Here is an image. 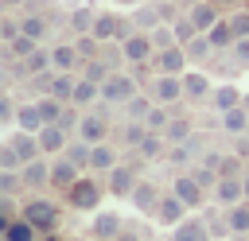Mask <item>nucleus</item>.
<instances>
[{"label": "nucleus", "instance_id": "f257e3e1", "mask_svg": "<svg viewBox=\"0 0 249 241\" xmlns=\"http://www.w3.org/2000/svg\"><path fill=\"white\" fill-rule=\"evenodd\" d=\"M105 190H109V187H105V183H101L93 171H86V175H82L74 187H66V190H62V198H66V206H70V210L89 214V210H97V206H101Z\"/></svg>", "mask_w": 249, "mask_h": 241}, {"label": "nucleus", "instance_id": "f03ea898", "mask_svg": "<svg viewBox=\"0 0 249 241\" xmlns=\"http://www.w3.org/2000/svg\"><path fill=\"white\" fill-rule=\"evenodd\" d=\"M19 214H23L39 233H54V225H58V206L47 202V198H35V194H27V202L19 206Z\"/></svg>", "mask_w": 249, "mask_h": 241}, {"label": "nucleus", "instance_id": "7ed1b4c3", "mask_svg": "<svg viewBox=\"0 0 249 241\" xmlns=\"http://www.w3.org/2000/svg\"><path fill=\"white\" fill-rule=\"evenodd\" d=\"M132 93H140V82H136V74H124V70H113L105 82H101V97L109 101V105H124Z\"/></svg>", "mask_w": 249, "mask_h": 241}, {"label": "nucleus", "instance_id": "20e7f679", "mask_svg": "<svg viewBox=\"0 0 249 241\" xmlns=\"http://www.w3.org/2000/svg\"><path fill=\"white\" fill-rule=\"evenodd\" d=\"M109 128H113V117H101L97 109H82V120H78L74 136H82L86 144H105Z\"/></svg>", "mask_w": 249, "mask_h": 241}, {"label": "nucleus", "instance_id": "39448f33", "mask_svg": "<svg viewBox=\"0 0 249 241\" xmlns=\"http://www.w3.org/2000/svg\"><path fill=\"white\" fill-rule=\"evenodd\" d=\"M121 47H124V62H128V66H148V62L156 58L152 31H136V35H128Z\"/></svg>", "mask_w": 249, "mask_h": 241}, {"label": "nucleus", "instance_id": "423d86ee", "mask_svg": "<svg viewBox=\"0 0 249 241\" xmlns=\"http://www.w3.org/2000/svg\"><path fill=\"white\" fill-rule=\"evenodd\" d=\"M105 187H109V194H113V198H132V190L140 187V171H136V167L117 163V167L105 175Z\"/></svg>", "mask_w": 249, "mask_h": 241}, {"label": "nucleus", "instance_id": "0eeeda50", "mask_svg": "<svg viewBox=\"0 0 249 241\" xmlns=\"http://www.w3.org/2000/svg\"><path fill=\"white\" fill-rule=\"evenodd\" d=\"M210 198H214V206H222V210H230V206L245 202V183H241V175H222V179L214 183Z\"/></svg>", "mask_w": 249, "mask_h": 241}, {"label": "nucleus", "instance_id": "6e6552de", "mask_svg": "<svg viewBox=\"0 0 249 241\" xmlns=\"http://www.w3.org/2000/svg\"><path fill=\"white\" fill-rule=\"evenodd\" d=\"M148 93H152L160 105H175V101H183V74H156L152 86H148Z\"/></svg>", "mask_w": 249, "mask_h": 241}, {"label": "nucleus", "instance_id": "1a4fd4ad", "mask_svg": "<svg viewBox=\"0 0 249 241\" xmlns=\"http://www.w3.org/2000/svg\"><path fill=\"white\" fill-rule=\"evenodd\" d=\"M121 229H124V222H121L117 210H93V222H89V237L93 241H117Z\"/></svg>", "mask_w": 249, "mask_h": 241}, {"label": "nucleus", "instance_id": "9d476101", "mask_svg": "<svg viewBox=\"0 0 249 241\" xmlns=\"http://www.w3.org/2000/svg\"><path fill=\"white\" fill-rule=\"evenodd\" d=\"M171 190L183 198V206H187V210H195V206H202V202L210 198V190H206L202 183H195V179H191V171L175 175V179H171Z\"/></svg>", "mask_w": 249, "mask_h": 241}, {"label": "nucleus", "instance_id": "9b49d317", "mask_svg": "<svg viewBox=\"0 0 249 241\" xmlns=\"http://www.w3.org/2000/svg\"><path fill=\"white\" fill-rule=\"evenodd\" d=\"M82 175H86V171H82L74 159H66V155H51V187H54V190L74 187Z\"/></svg>", "mask_w": 249, "mask_h": 241}, {"label": "nucleus", "instance_id": "f8f14e48", "mask_svg": "<svg viewBox=\"0 0 249 241\" xmlns=\"http://www.w3.org/2000/svg\"><path fill=\"white\" fill-rule=\"evenodd\" d=\"M187 47H167V51H156L152 58V70L156 74H187Z\"/></svg>", "mask_w": 249, "mask_h": 241}, {"label": "nucleus", "instance_id": "ddd939ff", "mask_svg": "<svg viewBox=\"0 0 249 241\" xmlns=\"http://www.w3.org/2000/svg\"><path fill=\"white\" fill-rule=\"evenodd\" d=\"M19 175H23V187H27V194H31V190H43V187H51V155H39V159L23 163V167H19Z\"/></svg>", "mask_w": 249, "mask_h": 241}, {"label": "nucleus", "instance_id": "4468645a", "mask_svg": "<svg viewBox=\"0 0 249 241\" xmlns=\"http://www.w3.org/2000/svg\"><path fill=\"white\" fill-rule=\"evenodd\" d=\"M183 218H187V206H183V198H179L175 190H167V194L160 198V206H156V222H160V225H167V229H175Z\"/></svg>", "mask_w": 249, "mask_h": 241}, {"label": "nucleus", "instance_id": "2eb2a0df", "mask_svg": "<svg viewBox=\"0 0 249 241\" xmlns=\"http://www.w3.org/2000/svg\"><path fill=\"white\" fill-rule=\"evenodd\" d=\"M117 163H121V148H117V144H109V140H105V144H93V155H89V171H93V175L105 179Z\"/></svg>", "mask_w": 249, "mask_h": 241}, {"label": "nucleus", "instance_id": "dca6fc26", "mask_svg": "<svg viewBox=\"0 0 249 241\" xmlns=\"http://www.w3.org/2000/svg\"><path fill=\"white\" fill-rule=\"evenodd\" d=\"M160 198H163V190H160V187H156L152 179H140V187L132 190V198H128V202H132V206H136L140 214L156 218V206H160Z\"/></svg>", "mask_w": 249, "mask_h": 241}, {"label": "nucleus", "instance_id": "f3484780", "mask_svg": "<svg viewBox=\"0 0 249 241\" xmlns=\"http://www.w3.org/2000/svg\"><path fill=\"white\" fill-rule=\"evenodd\" d=\"M39 144H43V155H62L66 144H70V128H62V124H43V128H39Z\"/></svg>", "mask_w": 249, "mask_h": 241}, {"label": "nucleus", "instance_id": "a211bd4d", "mask_svg": "<svg viewBox=\"0 0 249 241\" xmlns=\"http://www.w3.org/2000/svg\"><path fill=\"white\" fill-rule=\"evenodd\" d=\"M167 148H171V144H167L163 132H148L144 144L136 148V159H140V163H163V159H167Z\"/></svg>", "mask_w": 249, "mask_h": 241}, {"label": "nucleus", "instance_id": "6ab92c4d", "mask_svg": "<svg viewBox=\"0 0 249 241\" xmlns=\"http://www.w3.org/2000/svg\"><path fill=\"white\" fill-rule=\"evenodd\" d=\"M183 12L191 16V23H195L198 31H210V27L222 19V8H218L214 0H195V4H191V8H183Z\"/></svg>", "mask_w": 249, "mask_h": 241}, {"label": "nucleus", "instance_id": "aec40b11", "mask_svg": "<svg viewBox=\"0 0 249 241\" xmlns=\"http://www.w3.org/2000/svg\"><path fill=\"white\" fill-rule=\"evenodd\" d=\"M121 27H124V16H117V12H97V19H93V35L101 43H121Z\"/></svg>", "mask_w": 249, "mask_h": 241}, {"label": "nucleus", "instance_id": "412c9836", "mask_svg": "<svg viewBox=\"0 0 249 241\" xmlns=\"http://www.w3.org/2000/svg\"><path fill=\"white\" fill-rule=\"evenodd\" d=\"M210 93H214L210 74H202V70H187V74H183V101H202V97H210Z\"/></svg>", "mask_w": 249, "mask_h": 241}, {"label": "nucleus", "instance_id": "4be33fe9", "mask_svg": "<svg viewBox=\"0 0 249 241\" xmlns=\"http://www.w3.org/2000/svg\"><path fill=\"white\" fill-rule=\"evenodd\" d=\"M8 144L19 152V159L23 163H31V159H39L43 155V144H39V132H23V128H16L12 136H8Z\"/></svg>", "mask_w": 249, "mask_h": 241}, {"label": "nucleus", "instance_id": "5701e85b", "mask_svg": "<svg viewBox=\"0 0 249 241\" xmlns=\"http://www.w3.org/2000/svg\"><path fill=\"white\" fill-rule=\"evenodd\" d=\"M171 241H214V237H210L206 218H183V222L171 229Z\"/></svg>", "mask_w": 249, "mask_h": 241}, {"label": "nucleus", "instance_id": "b1692460", "mask_svg": "<svg viewBox=\"0 0 249 241\" xmlns=\"http://www.w3.org/2000/svg\"><path fill=\"white\" fill-rule=\"evenodd\" d=\"M51 66L54 70H82V54L74 43H54L51 47Z\"/></svg>", "mask_w": 249, "mask_h": 241}, {"label": "nucleus", "instance_id": "393cba45", "mask_svg": "<svg viewBox=\"0 0 249 241\" xmlns=\"http://www.w3.org/2000/svg\"><path fill=\"white\" fill-rule=\"evenodd\" d=\"M152 105H156V97H152L148 89H140V93H132V97L121 105V117H124V120H144V117L152 113Z\"/></svg>", "mask_w": 249, "mask_h": 241}, {"label": "nucleus", "instance_id": "a878e982", "mask_svg": "<svg viewBox=\"0 0 249 241\" xmlns=\"http://www.w3.org/2000/svg\"><path fill=\"white\" fill-rule=\"evenodd\" d=\"M132 19H136V27H140V31L160 27V23H163V8H160V0H156V4H152V0L136 4V8H132Z\"/></svg>", "mask_w": 249, "mask_h": 241}, {"label": "nucleus", "instance_id": "bb28decb", "mask_svg": "<svg viewBox=\"0 0 249 241\" xmlns=\"http://www.w3.org/2000/svg\"><path fill=\"white\" fill-rule=\"evenodd\" d=\"M210 101H214V113H226V109H237V105H245V93H241L237 86L222 82V86L210 93Z\"/></svg>", "mask_w": 249, "mask_h": 241}, {"label": "nucleus", "instance_id": "cd10ccee", "mask_svg": "<svg viewBox=\"0 0 249 241\" xmlns=\"http://www.w3.org/2000/svg\"><path fill=\"white\" fill-rule=\"evenodd\" d=\"M97 97H101V82H93V78L78 74V86H74V101H70V105H78V109H89Z\"/></svg>", "mask_w": 249, "mask_h": 241}, {"label": "nucleus", "instance_id": "c85d7f7f", "mask_svg": "<svg viewBox=\"0 0 249 241\" xmlns=\"http://www.w3.org/2000/svg\"><path fill=\"white\" fill-rule=\"evenodd\" d=\"M144 136H148V124H144V120H121V128H117V140H121L128 152H136V148L144 144Z\"/></svg>", "mask_w": 249, "mask_h": 241}, {"label": "nucleus", "instance_id": "c756f323", "mask_svg": "<svg viewBox=\"0 0 249 241\" xmlns=\"http://www.w3.org/2000/svg\"><path fill=\"white\" fill-rule=\"evenodd\" d=\"M0 241H39V229L23 218V214H16L8 225H4V237Z\"/></svg>", "mask_w": 249, "mask_h": 241}, {"label": "nucleus", "instance_id": "7c9ffc66", "mask_svg": "<svg viewBox=\"0 0 249 241\" xmlns=\"http://www.w3.org/2000/svg\"><path fill=\"white\" fill-rule=\"evenodd\" d=\"M19 23H23V35H31V39H39V43H43V39L51 35V27H54V19L43 16V12H27Z\"/></svg>", "mask_w": 249, "mask_h": 241}, {"label": "nucleus", "instance_id": "2f4dec72", "mask_svg": "<svg viewBox=\"0 0 249 241\" xmlns=\"http://www.w3.org/2000/svg\"><path fill=\"white\" fill-rule=\"evenodd\" d=\"M206 39L214 43V51L218 54H230V47L237 43V35H233V27H230V19H218L210 31H206Z\"/></svg>", "mask_w": 249, "mask_h": 241}, {"label": "nucleus", "instance_id": "473e14b6", "mask_svg": "<svg viewBox=\"0 0 249 241\" xmlns=\"http://www.w3.org/2000/svg\"><path fill=\"white\" fill-rule=\"evenodd\" d=\"M47 120H43V113H39V105H35V97L31 101H23L19 105V113H16V128H23V132H39Z\"/></svg>", "mask_w": 249, "mask_h": 241}, {"label": "nucleus", "instance_id": "72a5a7b5", "mask_svg": "<svg viewBox=\"0 0 249 241\" xmlns=\"http://www.w3.org/2000/svg\"><path fill=\"white\" fill-rule=\"evenodd\" d=\"M218 120H222V128H226L230 136H241V132L249 128V109H245V105L226 109V113H218Z\"/></svg>", "mask_w": 249, "mask_h": 241}, {"label": "nucleus", "instance_id": "f704fd0d", "mask_svg": "<svg viewBox=\"0 0 249 241\" xmlns=\"http://www.w3.org/2000/svg\"><path fill=\"white\" fill-rule=\"evenodd\" d=\"M163 136H167V144H183V140H191V136H195V120L175 113V117H171V124L163 128Z\"/></svg>", "mask_w": 249, "mask_h": 241}, {"label": "nucleus", "instance_id": "c9c22d12", "mask_svg": "<svg viewBox=\"0 0 249 241\" xmlns=\"http://www.w3.org/2000/svg\"><path fill=\"white\" fill-rule=\"evenodd\" d=\"M35 47H39V39H31V35H16L12 43H4V62H8V58H19V62H23Z\"/></svg>", "mask_w": 249, "mask_h": 241}, {"label": "nucleus", "instance_id": "e433bc0d", "mask_svg": "<svg viewBox=\"0 0 249 241\" xmlns=\"http://www.w3.org/2000/svg\"><path fill=\"white\" fill-rule=\"evenodd\" d=\"M206 225H210V237H214V241H226V237H233V225H230V218H226V210H222V206L206 214Z\"/></svg>", "mask_w": 249, "mask_h": 241}, {"label": "nucleus", "instance_id": "4c0bfd02", "mask_svg": "<svg viewBox=\"0 0 249 241\" xmlns=\"http://www.w3.org/2000/svg\"><path fill=\"white\" fill-rule=\"evenodd\" d=\"M93 19H97V12H93V8H74V12L66 16V23H70V31H74V35L93 31Z\"/></svg>", "mask_w": 249, "mask_h": 241}, {"label": "nucleus", "instance_id": "58836bf2", "mask_svg": "<svg viewBox=\"0 0 249 241\" xmlns=\"http://www.w3.org/2000/svg\"><path fill=\"white\" fill-rule=\"evenodd\" d=\"M23 66H27V78H31V74H43V70H54V66H51V47L39 43V47L23 58Z\"/></svg>", "mask_w": 249, "mask_h": 241}, {"label": "nucleus", "instance_id": "ea45409f", "mask_svg": "<svg viewBox=\"0 0 249 241\" xmlns=\"http://www.w3.org/2000/svg\"><path fill=\"white\" fill-rule=\"evenodd\" d=\"M62 155H66V159H74L82 171H89V155H93V144H86V140L78 136V140H70V144H66V152H62Z\"/></svg>", "mask_w": 249, "mask_h": 241}, {"label": "nucleus", "instance_id": "a19ab883", "mask_svg": "<svg viewBox=\"0 0 249 241\" xmlns=\"http://www.w3.org/2000/svg\"><path fill=\"white\" fill-rule=\"evenodd\" d=\"M210 54H218V51H214V43L206 39V31H202V35H195V39L187 43V58H191V62H206Z\"/></svg>", "mask_w": 249, "mask_h": 241}, {"label": "nucleus", "instance_id": "79ce46f5", "mask_svg": "<svg viewBox=\"0 0 249 241\" xmlns=\"http://www.w3.org/2000/svg\"><path fill=\"white\" fill-rule=\"evenodd\" d=\"M171 117H175V113H171V105H160V101H156V105H152V113L144 117V124H148V132H163V128L171 124Z\"/></svg>", "mask_w": 249, "mask_h": 241}, {"label": "nucleus", "instance_id": "37998d69", "mask_svg": "<svg viewBox=\"0 0 249 241\" xmlns=\"http://www.w3.org/2000/svg\"><path fill=\"white\" fill-rule=\"evenodd\" d=\"M226 218H230V225H233V237L249 233V202H237V206H230V210H226Z\"/></svg>", "mask_w": 249, "mask_h": 241}, {"label": "nucleus", "instance_id": "c03bdc74", "mask_svg": "<svg viewBox=\"0 0 249 241\" xmlns=\"http://www.w3.org/2000/svg\"><path fill=\"white\" fill-rule=\"evenodd\" d=\"M245 171H249L245 155H237V152H230V155H218V175H245Z\"/></svg>", "mask_w": 249, "mask_h": 241}, {"label": "nucleus", "instance_id": "a18cd8bd", "mask_svg": "<svg viewBox=\"0 0 249 241\" xmlns=\"http://www.w3.org/2000/svg\"><path fill=\"white\" fill-rule=\"evenodd\" d=\"M171 27H175V39H179V47H187V43H191L195 35H202V31H198V27L191 23V16H187V12H183V16H179V19L171 23Z\"/></svg>", "mask_w": 249, "mask_h": 241}, {"label": "nucleus", "instance_id": "49530a36", "mask_svg": "<svg viewBox=\"0 0 249 241\" xmlns=\"http://www.w3.org/2000/svg\"><path fill=\"white\" fill-rule=\"evenodd\" d=\"M152 43H156V51L179 47V39H175V27H171V23H160V27H152Z\"/></svg>", "mask_w": 249, "mask_h": 241}, {"label": "nucleus", "instance_id": "de8ad7c7", "mask_svg": "<svg viewBox=\"0 0 249 241\" xmlns=\"http://www.w3.org/2000/svg\"><path fill=\"white\" fill-rule=\"evenodd\" d=\"M19 167H23L19 152H16V148H12L8 140H4V144H0V171H19Z\"/></svg>", "mask_w": 249, "mask_h": 241}, {"label": "nucleus", "instance_id": "09e8293b", "mask_svg": "<svg viewBox=\"0 0 249 241\" xmlns=\"http://www.w3.org/2000/svg\"><path fill=\"white\" fill-rule=\"evenodd\" d=\"M19 190H27L23 175L19 171H0V194H19Z\"/></svg>", "mask_w": 249, "mask_h": 241}, {"label": "nucleus", "instance_id": "8fccbe9b", "mask_svg": "<svg viewBox=\"0 0 249 241\" xmlns=\"http://www.w3.org/2000/svg\"><path fill=\"white\" fill-rule=\"evenodd\" d=\"M230 58H233L237 70H249V39H237V43L230 47Z\"/></svg>", "mask_w": 249, "mask_h": 241}, {"label": "nucleus", "instance_id": "3c124183", "mask_svg": "<svg viewBox=\"0 0 249 241\" xmlns=\"http://www.w3.org/2000/svg\"><path fill=\"white\" fill-rule=\"evenodd\" d=\"M230 27H233V35H237V39H249V12H245V8H237V12L230 16Z\"/></svg>", "mask_w": 249, "mask_h": 241}, {"label": "nucleus", "instance_id": "603ef678", "mask_svg": "<svg viewBox=\"0 0 249 241\" xmlns=\"http://www.w3.org/2000/svg\"><path fill=\"white\" fill-rule=\"evenodd\" d=\"M16 113H19V105L12 101V93H4L0 97V124H16Z\"/></svg>", "mask_w": 249, "mask_h": 241}, {"label": "nucleus", "instance_id": "864d4df0", "mask_svg": "<svg viewBox=\"0 0 249 241\" xmlns=\"http://www.w3.org/2000/svg\"><path fill=\"white\" fill-rule=\"evenodd\" d=\"M16 35H23V23H19V19H12V16H8V19H0V39H4V43H12Z\"/></svg>", "mask_w": 249, "mask_h": 241}, {"label": "nucleus", "instance_id": "5fc2aeb1", "mask_svg": "<svg viewBox=\"0 0 249 241\" xmlns=\"http://www.w3.org/2000/svg\"><path fill=\"white\" fill-rule=\"evenodd\" d=\"M117 241H140V233H136V229H121V237H117Z\"/></svg>", "mask_w": 249, "mask_h": 241}, {"label": "nucleus", "instance_id": "6e6d98bb", "mask_svg": "<svg viewBox=\"0 0 249 241\" xmlns=\"http://www.w3.org/2000/svg\"><path fill=\"white\" fill-rule=\"evenodd\" d=\"M0 4H4L8 12H12V8H27V0H0Z\"/></svg>", "mask_w": 249, "mask_h": 241}, {"label": "nucleus", "instance_id": "4d7b16f0", "mask_svg": "<svg viewBox=\"0 0 249 241\" xmlns=\"http://www.w3.org/2000/svg\"><path fill=\"white\" fill-rule=\"evenodd\" d=\"M214 4H218V8H237L241 0H214Z\"/></svg>", "mask_w": 249, "mask_h": 241}, {"label": "nucleus", "instance_id": "13d9d810", "mask_svg": "<svg viewBox=\"0 0 249 241\" xmlns=\"http://www.w3.org/2000/svg\"><path fill=\"white\" fill-rule=\"evenodd\" d=\"M241 183H245V202H249V171L241 175Z\"/></svg>", "mask_w": 249, "mask_h": 241}, {"label": "nucleus", "instance_id": "bf43d9fd", "mask_svg": "<svg viewBox=\"0 0 249 241\" xmlns=\"http://www.w3.org/2000/svg\"><path fill=\"white\" fill-rule=\"evenodd\" d=\"M117 4H124V8H136V4H144V0H117Z\"/></svg>", "mask_w": 249, "mask_h": 241}, {"label": "nucleus", "instance_id": "052dcab7", "mask_svg": "<svg viewBox=\"0 0 249 241\" xmlns=\"http://www.w3.org/2000/svg\"><path fill=\"white\" fill-rule=\"evenodd\" d=\"M175 4H183V8H191V4H195V0H175Z\"/></svg>", "mask_w": 249, "mask_h": 241}, {"label": "nucleus", "instance_id": "680f3d73", "mask_svg": "<svg viewBox=\"0 0 249 241\" xmlns=\"http://www.w3.org/2000/svg\"><path fill=\"white\" fill-rule=\"evenodd\" d=\"M233 241H249V233H241V237H233Z\"/></svg>", "mask_w": 249, "mask_h": 241}, {"label": "nucleus", "instance_id": "e2e57ef3", "mask_svg": "<svg viewBox=\"0 0 249 241\" xmlns=\"http://www.w3.org/2000/svg\"><path fill=\"white\" fill-rule=\"evenodd\" d=\"M245 136H249V128H245Z\"/></svg>", "mask_w": 249, "mask_h": 241}]
</instances>
